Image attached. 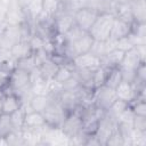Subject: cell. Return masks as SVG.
<instances>
[{
  "mask_svg": "<svg viewBox=\"0 0 146 146\" xmlns=\"http://www.w3.org/2000/svg\"><path fill=\"white\" fill-rule=\"evenodd\" d=\"M26 21L24 3L22 0H8L5 9L3 22L8 25H21Z\"/></svg>",
  "mask_w": 146,
  "mask_h": 146,
  "instance_id": "3957f363",
  "label": "cell"
},
{
  "mask_svg": "<svg viewBox=\"0 0 146 146\" xmlns=\"http://www.w3.org/2000/svg\"><path fill=\"white\" fill-rule=\"evenodd\" d=\"M10 54L11 56L17 60V59H21L23 57H26V56H30L31 54H33V50L29 43V41H18L17 43H15L11 49H10Z\"/></svg>",
  "mask_w": 146,
  "mask_h": 146,
  "instance_id": "603a6c76",
  "label": "cell"
},
{
  "mask_svg": "<svg viewBox=\"0 0 146 146\" xmlns=\"http://www.w3.org/2000/svg\"><path fill=\"white\" fill-rule=\"evenodd\" d=\"M111 13L114 15L115 18H119L130 25H132L135 23L132 11H131L130 1L129 2H114Z\"/></svg>",
  "mask_w": 146,
  "mask_h": 146,
  "instance_id": "4fadbf2b",
  "label": "cell"
},
{
  "mask_svg": "<svg viewBox=\"0 0 146 146\" xmlns=\"http://www.w3.org/2000/svg\"><path fill=\"white\" fill-rule=\"evenodd\" d=\"M113 5V0H87V7L98 13H111Z\"/></svg>",
  "mask_w": 146,
  "mask_h": 146,
  "instance_id": "484cf974",
  "label": "cell"
},
{
  "mask_svg": "<svg viewBox=\"0 0 146 146\" xmlns=\"http://www.w3.org/2000/svg\"><path fill=\"white\" fill-rule=\"evenodd\" d=\"M105 146H123V139H122V136H121L117 127L115 128V130L112 132V135L107 139Z\"/></svg>",
  "mask_w": 146,
  "mask_h": 146,
  "instance_id": "74e56055",
  "label": "cell"
},
{
  "mask_svg": "<svg viewBox=\"0 0 146 146\" xmlns=\"http://www.w3.org/2000/svg\"><path fill=\"white\" fill-rule=\"evenodd\" d=\"M130 1H131V0H130Z\"/></svg>",
  "mask_w": 146,
  "mask_h": 146,
  "instance_id": "f907efd6",
  "label": "cell"
},
{
  "mask_svg": "<svg viewBox=\"0 0 146 146\" xmlns=\"http://www.w3.org/2000/svg\"><path fill=\"white\" fill-rule=\"evenodd\" d=\"M114 15L112 13H99L94 24L89 30V34L95 41H107L110 39L111 30L114 22Z\"/></svg>",
  "mask_w": 146,
  "mask_h": 146,
  "instance_id": "6da1fadb",
  "label": "cell"
},
{
  "mask_svg": "<svg viewBox=\"0 0 146 146\" xmlns=\"http://www.w3.org/2000/svg\"><path fill=\"white\" fill-rule=\"evenodd\" d=\"M71 63H72L73 67L87 68V70H92V71H95L96 68L102 66V59L99 57H97L96 55L91 54L90 51L76 56L75 58L72 59Z\"/></svg>",
  "mask_w": 146,
  "mask_h": 146,
  "instance_id": "30bf717a",
  "label": "cell"
},
{
  "mask_svg": "<svg viewBox=\"0 0 146 146\" xmlns=\"http://www.w3.org/2000/svg\"><path fill=\"white\" fill-rule=\"evenodd\" d=\"M84 145L86 146H100V143L95 135H87V138L84 140Z\"/></svg>",
  "mask_w": 146,
  "mask_h": 146,
  "instance_id": "bcb514c9",
  "label": "cell"
},
{
  "mask_svg": "<svg viewBox=\"0 0 146 146\" xmlns=\"http://www.w3.org/2000/svg\"><path fill=\"white\" fill-rule=\"evenodd\" d=\"M73 75V72H72V63L71 65H63V66H59L52 81H55L56 83H59L62 84L63 82H65L66 80H68L71 76Z\"/></svg>",
  "mask_w": 146,
  "mask_h": 146,
  "instance_id": "4dcf8cb0",
  "label": "cell"
},
{
  "mask_svg": "<svg viewBox=\"0 0 146 146\" xmlns=\"http://www.w3.org/2000/svg\"><path fill=\"white\" fill-rule=\"evenodd\" d=\"M72 72H73V75L78 79V81L82 88L88 89V90H94V84H92L94 71L92 70L78 68V67L72 66Z\"/></svg>",
  "mask_w": 146,
  "mask_h": 146,
  "instance_id": "ac0fdd59",
  "label": "cell"
},
{
  "mask_svg": "<svg viewBox=\"0 0 146 146\" xmlns=\"http://www.w3.org/2000/svg\"><path fill=\"white\" fill-rule=\"evenodd\" d=\"M10 72L8 68L0 66V90H2L6 86H8L9 82V76H10Z\"/></svg>",
  "mask_w": 146,
  "mask_h": 146,
  "instance_id": "f6af8a7d",
  "label": "cell"
},
{
  "mask_svg": "<svg viewBox=\"0 0 146 146\" xmlns=\"http://www.w3.org/2000/svg\"><path fill=\"white\" fill-rule=\"evenodd\" d=\"M59 1H60V2H65L66 0H59Z\"/></svg>",
  "mask_w": 146,
  "mask_h": 146,
  "instance_id": "681fc988",
  "label": "cell"
},
{
  "mask_svg": "<svg viewBox=\"0 0 146 146\" xmlns=\"http://www.w3.org/2000/svg\"><path fill=\"white\" fill-rule=\"evenodd\" d=\"M16 67L18 68H22L29 73H31L35 67V59H34V54H31L30 56H26V57H23L21 59H17L16 62Z\"/></svg>",
  "mask_w": 146,
  "mask_h": 146,
  "instance_id": "d6a6232c",
  "label": "cell"
},
{
  "mask_svg": "<svg viewBox=\"0 0 146 146\" xmlns=\"http://www.w3.org/2000/svg\"><path fill=\"white\" fill-rule=\"evenodd\" d=\"M120 67V66H119ZM121 70V75H122V81L125 82H130L132 83L136 79V70H131V68H124V67H120Z\"/></svg>",
  "mask_w": 146,
  "mask_h": 146,
  "instance_id": "ee69618b",
  "label": "cell"
},
{
  "mask_svg": "<svg viewBox=\"0 0 146 146\" xmlns=\"http://www.w3.org/2000/svg\"><path fill=\"white\" fill-rule=\"evenodd\" d=\"M132 127L137 131L146 132V116L135 115L133 121H132Z\"/></svg>",
  "mask_w": 146,
  "mask_h": 146,
  "instance_id": "ab89813d",
  "label": "cell"
},
{
  "mask_svg": "<svg viewBox=\"0 0 146 146\" xmlns=\"http://www.w3.org/2000/svg\"><path fill=\"white\" fill-rule=\"evenodd\" d=\"M144 60L140 57V54L138 51V48L135 46L132 48H130L129 50H127L124 52L123 59L120 64V67H124V68H131V70H136Z\"/></svg>",
  "mask_w": 146,
  "mask_h": 146,
  "instance_id": "2e32d148",
  "label": "cell"
},
{
  "mask_svg": "<svg viewBox=\"0 0 146 146\" xmlns=\"http://www.w3.org/2000/svg\"><path fill=\"white\" fill-rule=\"evenodd\" d=\"M79 86H80V83H79L78 79H76L74 75H72L68 80H66L65 82H63V83L60 84L62 90H68V91L75 90L76 88H79Z\"/></svg>",
  "mask_w": 146,
  "mask_h": 146,
  "instance_id": "7bdbcfd3",
  "label": "cell"
},
{
  "mask_svg": "<svg viewBox=\"0 0 146 146\" xmlns=\"http://www.w3.org/2000/svg\"><path fill=\"white\" fill-rule=\"evenodd\" d=\"M121 81H122V75H121L120 67L119 66L112 67L107 73V76H106V80H105V86L115 89Z\"/></svg>",
  "mask_w": 146,
  "mask_h": 146,
  "instance_id": "83f0119b",
  "label": "cell"
},
{
  "mask_svg": "<svg viewBox=\"0 0 146 146\" xmlns=\"http://www.w3.org/2000/svg\"><path fill=\"white\" fill-rule=\"evenodd\" d=\"M111 68L110 67H106V66H100L98 68H96L94 71V76H92V84H94V89L105 84V80H106V76H107V73Z\"/></svg>",
  "mask_w": 146,
  "mask_h": 146,
  "instance_id": "1f68e13d",
  "label": "cell"
},
{
  "mask_svg": "<svg viewBox=\"0 0 146 146\" xmlns=\"http://www.w3.org/2000/svg\"><path fill=\"white\" fill-rule=\"evenodd\" d=\"M117 129L122 136L123 139V146H132L133 143V133L135 129L132 127V123H124V122H117Z\"/></svg>",
  "mask_w": 146,
  "mask_h": 146,
  "instance_id": "cb8c5ba5",
  "label": "cell"
},
{
  "mask_svg": "<svg viewBox=\"0 0 146 146\" xmlns=\"http://www.w3.org/2000/svg\"><path fill=\"white\" fill-rule=\"evenodd\" d=\"M29 43H30V46H31V48H32V50H33V52H34V51H36V50L43 48L44 39L40 38V36L36 35V34H32V36H31L30 40H29Z\"/></svg>",
  "mask_w": 146,
  "mask_h": 146,
  "instance_id": "60d3db41",
  "label": "cell"
},
{
  "mask_svg": "<svg viewBox=\"0 0 146 146\" xmlns=\"http://www.w3.org/2000/svg\"><path fill=\"white\" fill-rule=\"evenodd\" d=\"M51 100L52 98L49 95H33L29 102V105L32 108V111L43 113L44 110L51 103Z\"/></svg>",
  "mask_w": 146,
  "mask_h": 146,
  "instance_id": "7402d4cb",
  "label": "cell"
},
{
  "mask_svg": "<svg viewBox=\"0 0 146 146\" xmlns=\"http://www.w3.org/2000/svg\"><path fill=\"white\" fill-rule=\"evenodd\" d=\"M133 117H135V113L132 112V110L129 105L128 108H125L122 113L119 114V116L116 117V121L117 122H124V123H132Z\"/></svg>",
  "mask_w": 146,
  "mask_h": 146,
  "instance_id": "f35d334b",
  "label": "cell"
},
{
  "mask_svg": "<svg viewBox=\"0 0 146 146\" xmlns=\"http://www.w3.org/2000/svg\"><path fill=\"white\" fill-rule=\"evenodd\" d=\"M9 87L15 91L17 90H21L27 86H30V73L22 70V68H18V67H15L11 72H10V76H9V82H8Z\"/></svg>",
  "mask_w": 146,
  "mask_h": 146,
  "instance_id": "8fae6325",
  "label": "cell"
},
{
  "mask_svg": "<svg viewBox=\"0 0 146 146\" xmlns=\"http://www.w3.org/2000/svg\"><path fill=\"white\" fill-rule=\"evenodd\" d=\"M80 87V86H79ZM51 98L56 99L60 106L67 112L71 113L73 112L76 106L79 105L80 100H79V94H78V88L73 91H68V90H62L60 92H58L57 95H49Z\"/></svg>",
  "mask_w": 146,
  "mask_h": 146,
  "instance_id": "ba28073f",
  "label": "cell"
},
{
  "mask_svg": "<svg viewBox=\"0 0 146 146\" xmlns=\"http://www.w3.org/2000/svg\"><path fill=\"white\" fill-rule=\"evenodd\" d=\"M124 52L123 50L121 49H117V48H114L112 49L111 51H108L104 57H102V65L103 66H106V67H116V66H120L122 59H123V56H124Z\"/></svg>",
  "mask_w": 146,
  "mask_h": 146,
  "instance_id": "d6986e66",
  "label": "cell"
},
{
  "mask_svg": "<svg viewBox=\"0 0 146 146\" xmlns=\"http://www.w3.org/2000/svg\"><path fill=\"white\" fill-rule=\"evenodd\" d=\"M2 97H3V95L0 92V114L2 113Z\"/></svg>",
  "mask_w": 146,
  "mask_h": 146,
  "instance_id": "7dc6e473",
  "label": "cell"
},
{
  "mask_svg": "<svg viewBox=\"0 0 146 146\" xmlns=\"http://www.w3.org/2000/svg\"><path fill=\"white\" fill-rule=\"evenodd\" d=\"M25 113H26L25 112V107H24V105H22L17 111H15L14 113L10 114V120H11L14 130H17V131H22L23 130Z\"/></svg>",
  "mask_w": 146,
  "mask_h": 146,
  "instance_id": "f1b7e54d",
  "label": "cell"
},
{
  "mask_svg": "<svg viewBox=\"0 0 146 146\" xmlns=\"http://www.w3.org/2000/svg\"><path fill=\"white\" fill-rule=\"evenodd\" d=\"M42 3V11L48 14L49 16H55L60 9V1L59 0H41Z\"/></svg>",
  "mask_w": 146,
  "mask_h": 146,
  "instance_id": "836d02e7",
  "label": "cell"
},
{
  "mask_svg": "<svg viewBox=\"0 0 146 146\" xmlns=\"http://www.w3.org/2000/svg\"><path fill=\"white\" fill-rule=\"evenodd\" d=\"M116 99H117L116 92H115V89H113V88H110V87L103 84V86L94 89L95 105L104 111H107Z\"/></svg>",
  "mask_w": 146,
  "mask_h": 146,
  "instance_id": "5b68a950",
  "label": "cell"
},
{
  "mask_svg": "<svg viewBox=\"0 0 146 146\" xmlns=\"http://www.w3.org/2000/svg\"><path fill=\"white\" fill-rule=\"evenodd\" d=\"M86 7H87V0H66L65 2H60L59 11L74 14L78 10Z\"/></svg>",
  "mask_w": 146,
  "mask_h": 146,
  "instance_id": "4316f807",
  "label": "cell"
},
{
  "mask_svg": "<svg viewBox=\"0 0 146 146\" xmlns=\"http://www.w3.org/2000/svg\"><path fill=\"white\" fill-rule=\"evenodd\" d=\"M98 14H99L98 11H96V10H94L91 8L86 7V8H82L80 10H78L76 13H74L73 16H74L75 24L80 29H82L83 31L89 32V30H90L91 25L94 24L96 17L98 16Z\"/></svg>",
  "mask_w": 146,
  "mask_h": 146,
  "instance_id": "9c48e42d",
  "label": "cell"
},
{
  "mask_svg": "<svg viewBox=\"0 0 146 146\" xmlns=\"http://www.w3.org/2000/svg\"><path fill=\"white\" fill-rule=\"evenodd\" d=\"M116 127H117L116 119H114L111 115H108L107 113H105V115L99 120L98 128H97V131L95 133V136L97 137V139L100 143V146L106 145L107 139L110 138V136L112 135V132L115 130Z\"/></svg>",
  "mask_w": 146,
  "mask_h": 146,
  "instance_id": "8992f818",
  "label": "cell"
},
{
  "mask_svg": "<svg viewBox=\"0 0 146 146\" xmlns=\"http://www.w3.org/2000/svg\"><path fill=\"white\" fill-rule=\"evenodd\" d=\"M67 112L60 106V104L52 98L51 103L49 104V106L44 110L43 115L46 119V122L48 125L52 127V128H60L65 117L67 116Z\"/></svg>",
  "mask_w": 146,
  "mask_h": 146,
  "instance_id": "277c9868",
  "label": "cell"
},
{
  "mask_svg": "<svg viewBox=\"0 0 146 146\" xmlns=\"http://www.w3.org/2000/svg\"><path fill=\"white\" fill-rule=\"evenodd\" d=\"M3 141H5L6 145H11V146L25 145L22 131H17V130H13V131L3 139Z\"/></svg>",
  "mask_w": 146,
  "mask_h": 146,
  "instance_id": "d590c367",
  "label": "cell"
},
{
  "mask_svg": "<svg viewBox=\"0 0 146 146\" xmlns=\"http://www.w3.org/2000/svg\"><path fill=\"white\" fill-rule=\"evenodd\" d=\"M58 67H59V66H58L56 63H54V62L49 58V59H47L46 62H43L38 68H39V71H40L41 76H42L44 80L51 81V80L54 79V76H55V74H56V72H57V70H58Z\"/></svg>",
  "mask_w": 146,
  "mask_h": 146,
  "instance_id": "d4e9b609",
  "label": "cell"
},
{
  "mask_svg": "<svg viewBox=\"0 0 146 146\" xmlns=\"http://www.w3.org/2000/svg\"><path fill=\"white\" fill-rule=\"evenodd\" d=\"M46 124L47 122L43 113L35 112V111H30L25 113L23 129H39Z\"/></svg>",
  "mask_w": 146,
  "mask_h": 146,
  "instance_id": "e0dca14e",
  "label": "cell"
},
{
  "mask_svg": "<svg viewBox=\"0 0 146 146\" xmlns=\"http://www.w3.org/2000/svg\"><path fill=\"white\" fill-rule=\"evenodd\" d=\"M94 41H95V40L92 39V36L89 34V32H87V33H84L81 38H79L78 40H75V41H73V42H67V43H65L64 49H63V55H64L67 59L72 60V59L75 58L76 56L90 51Z\"/></svg>",
  "mask_w": 146,
  "mask_h": 146,
  "instance_id": "7a4b0ae2",
  "label": "cell"
},
{
  "mask_svg": "<svg viewBox=\"0 0 146 146\" xmlns=\"http://www.w3.org/2000/svg\"><path fill=\"white\" fill-rule=\"evenodd\" d=\"M54 22H55V32L58 34H65L71 27L75 25L73 14L65 11H58L54 16Z\"/></svg>",
  "mask_w": 146,
  "mask_h": 146,
  "instance_id": "7c38bea8",
  "label": "cell"
},
{
  "mask_svg": "<svg viewBox=\"0 0 146 146\" xmlns=\"http://www.w3.org/2000/svg\"><path fill=\"white\" fill-rule=\"evenodd\" d=\"M115 92H116L117 99L124 100L129 104L138 97V94H137L133 84L130 82H125V81H121L119 83V86L115 88Z\"/></svg>",
  "mask_w": 146,
  "mask_h": 146,
  "instance_id": "5bb4252c",
  "label": "cell"
},
{
  "mask_svg": "<svg viewBox=\"0 0 146 146\" xmlns=\"http://www.w3.org/2000/svg\"><path fill=\"white\" fill-rule=\"evenodd\" d=\"M13 130H14V127L10 120V115L6 113H1L0 114V138L5 139Z\"/></svg>",
  "mask_w": 146,
  "mask_h": 146,
  "instance_id": "f546056e",
  "label": "cell"
},
{
  "mask_svg": "<svg viewBox=\"0 0 146 146\" xmlns=\"http://www.w3.org/2000/svg\"><path fill=\"white\" fill-rule=\"evenodd\" d=\"M1 143H3V144H5V141H3V139H1V138H0V144H1Z\"/></svg>",
  "mask_w": 146,
  "mask_h": 146,
  "instance_id": "c3c4849f",
  "label": "cell"
},
{
  "mask_svg": "<svg viewBox=\"0 0 146 146\" xmlns=\"http://www.w3.org/2000/svg\"><path fill=\"white\" fill-rule=\"evenodd\" d=\"M60 129L68 139L80 135L82 132V120H81L80 114L76 111L68 113L67 116L65 117Z\"/></svg>",
  "mask_w": 146,
  "mask_h": 146,
  "instance_id": "52a82bcc",
  "label": "cell"
},
{
  "mask_svg": "<svg viewBox=\"0 0 146 146\" xmlns=\"http://www.w3.org/2000/svg\"><path fill=\"white\" fill-rule=\"evenodd\" d=\"M84 33H87V31H83L82 29H80V27L75 24L73 27H71V29H70L65 34H63V35H64L65 42L67 43V42H73V41L78 40V39L81 38Z\"/></svg>",
  "mask_w": 146,
  "mask_h": 146,
  "instance_id": "8d00e7d4",
  "label": "cell"
},
{
  "mask_svg": "<svg viewBox=\"0 0 146 146\" xmlns=\"http://www.w3.org/2000/svg\"><path fill=\"white\" fill-rule=\"evenodd\" d=\"M130 33H131V25L130 24H128V23H125L119 18H114L108 40L114 42V41H117L122 38L128 36Z\"/></svg>",
  "mask_w": 146,
  "mask_h": 146,
  "instance_id": "9a60e30c",
  "label": "cell"
},
{
  "mask_svg": "<svg viewBox=\"0 0 146 146\" xmlns=\"http://www.w3.org/2000/svg\"><path fill=\"white\" fill-rule=\"evenodd\" d=\"M131 11L135 23H146V3L145 0H131Z\"/></svg>",
  "mask_w": 146,
  "mask_h": 146,
  "instance_id": "44dd1931",
  "label": "cell"
},
{
  "mask_svg": "<svg viewBox=\"0 0 146 146\" xmlns=\"http://www.w3.org/2000/svg\"><path fill=\"white\" fill-rule=\"evenodd\" d=\"M22 105H23V103H22L21 98L15 92L5 95L2 97V113L10 115L15 111H17Z\"/></svg>",
  "mask_w": 146,
  "mask_h": 146,
  "instance_id": "ffe728a7",
  "label": "cell"
},
{
  "mask_svg": "<svg viewBox=\"0 0 146 146\" xmlns=\"http://www.w3.org/2000/svg\"><path fill=\"white\" fill-rule=\"evenodd\" d=\"M129 107V103H127V102H124V100H121V99H116L112 105H111V107L106 111V113L108 114V115H111L112 117H114V119H116L117 116H119V114L120 113H122L125 108H128Z\"/></svg>",
  "mask_w": 146,
  "mask_h": 146,
  "instance_id": "e575fe53",
  "label": "cell"
},
{
  "mask_svg": "<svg viewBox=\"0 0 146 146\" xmlns=\"http://www.w3.org/2000/svg\"><path fill=\"white\" fill-rule=\"evenodd\" d=\"M114 46H115V48L121 49V50H123V51H127V50H129L130 48L135 47V46L132 44V42H131L129 35L125 36V38H122V39H120V40H117V41H114Z\"/></svg>",
  "mask_w": 146,
  "mask_h": 146,
  "instance_id": "b9f144b4",
  "label": "cell"
}]
</instances>
